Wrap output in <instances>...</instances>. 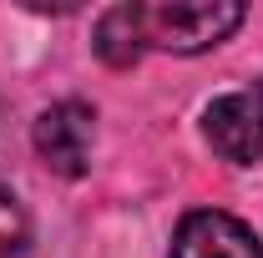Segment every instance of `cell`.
Segmentation results:
<instances>
[{"instance_id": "obj_1", "label": "cell", "mask_w": 263, "mask_h": 258, "mask_svg": "<svg viewBox=\"0 0 263 258\" xmlns=\"http://www.w3.org/2000/svg\"><path fill=\"white\" fill-rule=\"evenodd\" d=\"M137 51H177L197 56L243 26V5L233 0H193V5H122Z\"/></svg>"}, {"instance_id": "obj_4", "label": "cell", "mask_w": 263, "mask_h": 258, "mask_svg": "<svg viewBox=\"0 0 263 258\" xmlns=\"http://www.w3.org/2000/svg\"><path fill=\"white\" fill-rule=\"evenodd\" d=\"M172 258H263V243L233 213L193 208L172 233Z\"/></svg>"}, {"instance_id": "obj_2", "label": "cell", "mask_w": 263, "mask_h": 258, "mask_svg": "<svg viewBox=\"0 0 263 258\" xmlns=\"http://www.w3.org/2000/svg\"><path fill=\"white\" fill-rule=\"evenodd\" d=\"M202 132L223 162H238V167L263 162V81L218 97L202 112Z\"/></svg>"}, {"instance_id": "obj_5", "label": "cell", "mask_w": 263, "mask_h": 258, "mask_svg": "<svg viewBox=\"0 0 263 258\" xmlns=\"http://www.w3.org/2000/svg\"><path fill=\"white\" fill-rule=\"evenodd\" d=\"M0 258H31V218L5 182H0Z\"/></svg>"}, {"instance_id": "obj_3", "label": "cell", "mask_w": 263, "mask_h": 258, "mask_svg": "<svg viewBox=\"0 0 263 258\" xmlns=\"http://www.w3.org/2000/svg\"><path fill=\"white\" fill-rule=\"evenodd\" d=\"M91 142H97V112L86 101H56L35 117V152L61 177H81L91 167Z\"/></svg>"}]
</instances>
